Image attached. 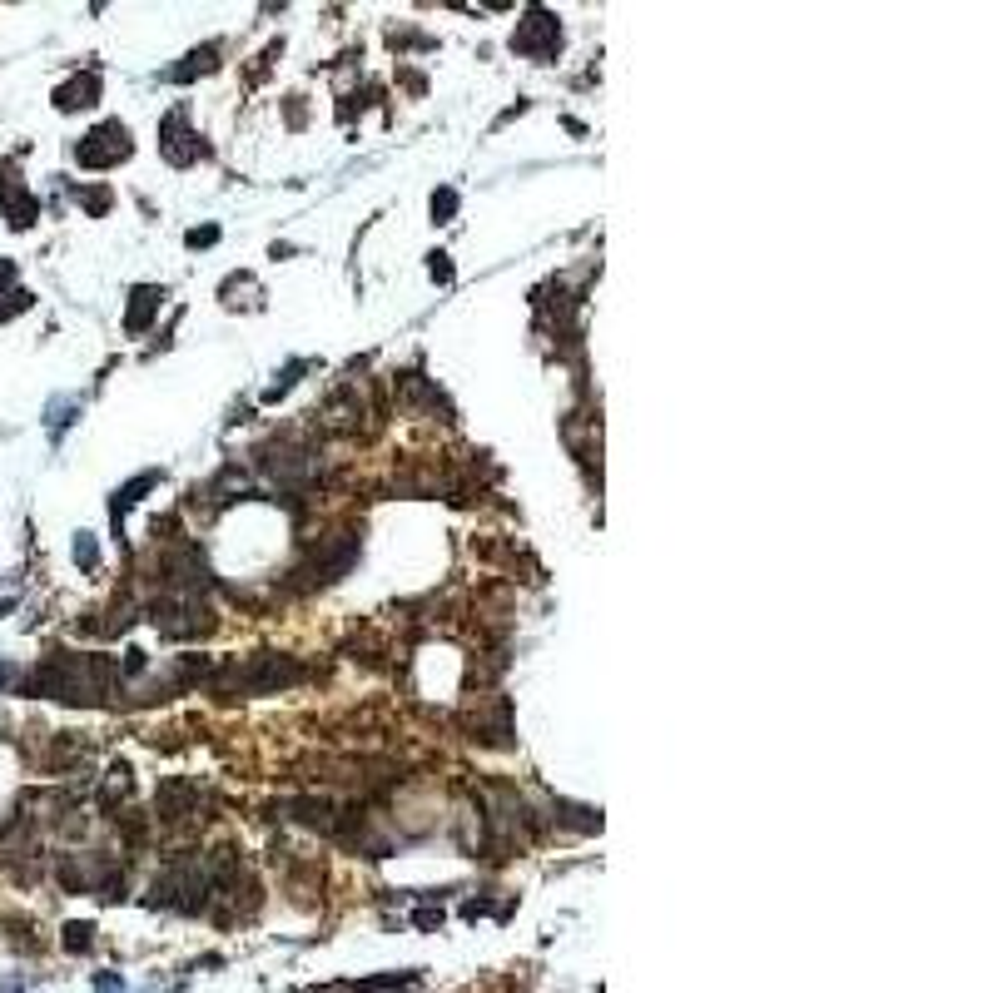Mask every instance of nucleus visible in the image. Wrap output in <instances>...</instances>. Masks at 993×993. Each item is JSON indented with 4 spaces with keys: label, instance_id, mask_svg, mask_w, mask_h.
Segmentation results:
<instances>
[{
    "label": "nucleus",
    "instance_id": "f257e3e1",
    "mask_svg": "<svg viewBox=\"0 0 993 993\" xmlns=\"http://www.w3.org/2000/svg\"><path fill=\"white\" fill-rule=\"evenodd\" d=\"M65 934H70V939H65L70 949H90V924H70Z\"/></svg>",
    "mask_w": 993,
    "mask_h": 993
}]
</instances>
